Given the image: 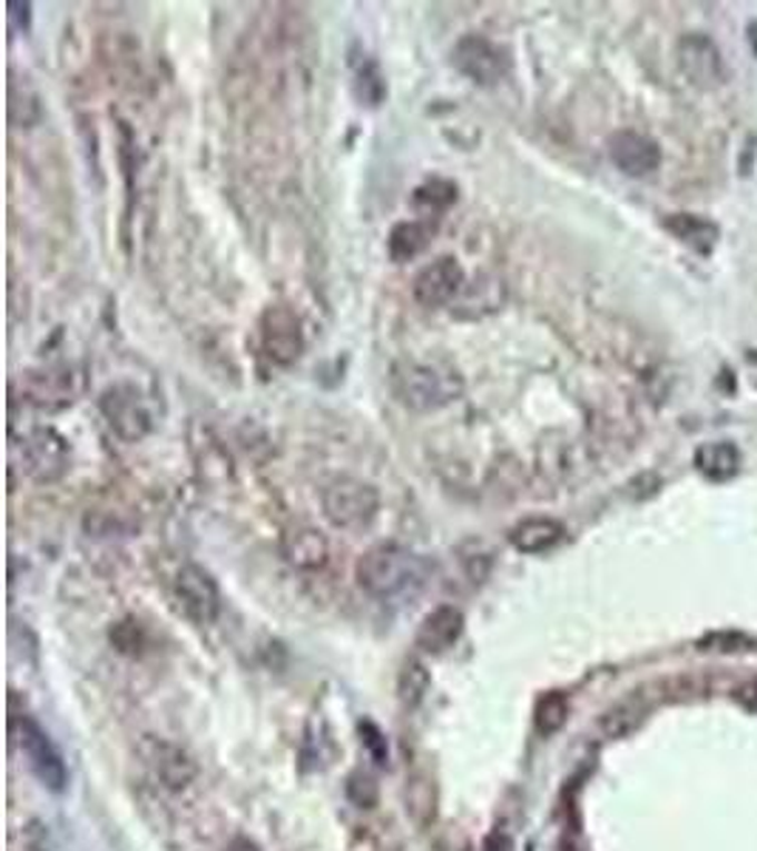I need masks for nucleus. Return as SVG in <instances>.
Returning a JSON list of instances; mask_svg holds the SVG:
<instances>
[{"instance_id":"obj_3","label":"nucleus","mask_w":757,"mask_h":851,"mask_svg":"<svg viewBox=\"0 0 757 851\" xmlns=\"http://www.w3.org/2000/svg\"><path fill=\"white\" fill-rule=\"evenodd\" d=\"M9 732H12L14 744L23 752L26 761H29V770L38 775V781L43 783L51 792H63L66 783H69V772H66V763L57 752V746L51 744V738L46 735L43 726L35 719H29L26 713L12 710L9 715Z\"/></svg>"},{"instance_id":"obj_17","label":"nucleus","mask_w":757,"mask_h":851,"mask_svg":"<svg viewBox=\"0 0 757 851\" xmlns=\"http://www.w3.org/2000/svg\"><path fill=\"white\" fill-rule=\"evenodd\" d=\"M284 556L298 571H318L330 560V545L315 528H295L284 536Z\"/></svg>"},{"instance_id":"obj_5","label":"nucleus","mask_w":757,"mask_h":851,"mask_svg":"<svg viewBox=\"0 0 757 851\" xmlns=\"http://www.w3.org/2000/svg\"><path fill=\"white\" fill-rule=\"evenodd\" d=\"M451 63L476 86H497L511 71V57L485 34H465L451 51Z\"/></svg>"},{"instance_id":"obj_30","label":"nucleus","mask_w":757,"mask_h":851,"mask_svg":"<svg viewBox=\"0 0 757 851\" xmlns=\"http://www.w3.org/2000/svg\"><path fill=\"white\" fill-rule=\"evenodd\" d=\"M482 851H513V843L505 832H491L482 843Z\"/></svg>"},{"instance_id":"obj_2","label":"nucleus","mask_w":757,"mask_h":851,"mask_svg":"<svg viewBox=\"0 0 757 851\" xmlns=\"http://www.w3.org/2000/svg\"><path fill=\"white\" fill-rule=\"evenodd\" d=\"M392 389L414 412H434L463 395V378L440 360H403L392 369Z\"/></svg>"},{"instance_id":"obj_26","label":"nucleus","mask_w":757,"mask_h":851,"mask_svg":"<svg viewBox=\"0 0 757 851\" xmlns=\"http://www.w3.org/2000/svg\"><path fill=\"white\" fill-rule=\"evenodd\" d=\"M397 690H401L403 704H409V706L417 704V701L423 699V695H426V690H429V673L423 670V664L409 662L406 667H403L401 687Z\"/></svg>"},{"instance_id":"obj_9","label":"nucleus","mask_w":757,"mask_h":851,"mask_svg":"<svg viewBox=\"0 0 757 851\" xmlns=\"http://www.w3.org/2000/svg\"><path fill=\"white\" fill-rule=\"evenodd\" d=\"M139 755H142L145 766L150 770V775L157 778L165 789L170 792H179V789L190 786L196 778V763L188 752L181 746L170 744L165 738L148 735L142 738L139 744Z\"/></svg>"},{"instance_id":"obj_7","label":"nucleus","mask_w":757,"mask_h":851,"mask_svg":"<svg viewBox=\"0 0 757 851\" xmlns=\"http://www.w3.org/2000/svg\"><path fill=\"white\" fill-rule=\"evenodd\" d=\"M69 443L55 429H35L20 448L23 472L38 483H55L63 477L69 472Z\"/></svg>"},{"instance_id":"obj_8","label":"nucleus","mask_w":757,"mask_h":851,"mask_svg":"<svg viewBox=\"0 0 757 851\" xmlns=\"http://www.w3.org/2000/svg\"><path fill=\"white\" fill-rule=\"evenodd\" d=\"M174 593L181 613H185L190 622L210 624L216 616H219V607H222L219 585H216V580L207 574L205 567L199 565L181 567L179 574H176Z\"/></svg>"},{"instance_id":"obj_31","label":"nucleus","mask_w":757,"mask_h":851,"mask_svg":"<svg viewBox=\"0 0 757 851\" xmlns=\"http://www.w3.org/2000/svg\"><path fill=\"white\" fill-rule=\"evenodd\" d=\"M225 851H262V849H258V845L253 843V840H247V838H236L230 845H227Z\"/></svg>"},{"instance_id":"obj_10","label":"nucleus","mask_w":757,"mask_h":851,"mask_svg":"<svg viewBox=\"0 0 757 851\" xmlns=\"http://www.w3.org/2000/svg\"><path fill=\"white\" fill-rule=\"evenodd\" d=\"M465 287V273L454 256H443V259L432 261L414 276L412 296L420 307H445L454 304Z\"/></svg>"},{"instance_id":"obj_22","label":"nucleus","mask_w":757,"mask_h":851,"mask_svg":"<svg viewBox=\"0 0 757 851\" xmlns=\"http://www.w3.org/2000/svg\"><path fill=\"white\" fill-rule=\"evenodd\" d=\"M568 715H570L568 695L557 693V690L544 693L542 699L537 701V706H533V724H537V730L542 732V735H557V732L568 724Z\"/></svg>"},{"instance_id":"obj_29","label":"nucleus","mask_w":757,"mask_h":851,"mask_svg":"<svg viewBox=\"0 0 757 851\" xmlns=\"http://www.w3.org/2000/svg\"><path fill=\"white\" fill-rule=\"evenodd\" d=\"M361 732H363V744L370 746L372 755L377 758V763L386 761V738L381 735V730H377L375 724H361Z\"/></svg>"},{"instance_id":"obj_23","label":"nucleus","mask_w":757,"mask_h":851,"mask_svg":"<svg viewBox=\"0 0 757 851\" xmlns=\"http://www.w3.org/2000/svg\"><path fill=\"white\" fill-rule=\"evenodd\" d=\"M641 719H645V704L632 695V699L619 701V704H613L608 713L601 715L599 730L608 738H621L636 730Z\"/></svg>"},{"instance_id":"obj_14","label":"nucleus","mask_w":757,"mask_h":851,"mask_svg":"<svg viewBox=\"0 0 757 851\" xmlns=\"http://www.w3.org/2000/svg\"><path fill=\"white\" fill-rule=\"evenodd\" d=\"M681 66L687 71L689 80L701 89H712L724 80V63L715 49V43L704 34H692L681 43Z\"/></svg>"},{"instance_id":"obj_25","label":"nucleus","mask_w":757,"mask_h":851,"mask_svg":"<svg viewBox=\"0 0 757 851\" xmlns=\"http://www.w3.org/2000/svg\"><path fill=\"white\" fill-rule=\"evenodd\" d=\"M355 89H357V97H361V102H366V106H381L383 95H386V82H383L377 63H372L370 60L366 66H361Z\"/></svg>"},{"instance_id":"obj_4","label":"nucleus","mask_w":757,"mask_h":851,"mask_svg":"<svg viewBox=\"0 0 757 851\" xmlns=\"http://www.w3.org/2000/svg\"><path fill=\"white\" fill-rule=\"evenodd\" d=\"M324 517L341 531H361L375 519L381 508V494L375 486L355 477H341L321 494Z\"/></svg>"},{"instance_id":"obj_1","label":"nucleus","mask_w":757,"mask_h":851,"mask_svg":"<svg viewBox=\"0 0 757 851\" xmlns=\"http://www.w3.org/2000/svg\"><path fill=\"white\" fill-rule=\"evenodd\" d=\"M432 574L434 565L426 556L392 543L370 548L355 565L357 585L381 602L412 600L432 582Z\"/></svg>"},{"instance_id":"obj_19","label":"nucleus","mask_w":757,"mask_h":851,"mask_svg":"<svg viewBox=\"0 0 757 851\" xmlns=\"http://www.w3.org/2000/svg\"><path fill=\"white\" fill-rule=\"evenodd\" d=\"M663 227H667L676 239H681L684 245H689L698 253H709L715 247V239H718V227H715L712 221L692 214L670 216V219L663 221Z\"/></svg>"},{"instance_id":"obj_18","label":"nucleus","mask_w":757,"mask_h":851,"mask_svg":"<svg viewBox=\"0 0 757 851\" xmlns=\"http://www.w3.org/2000/svg\"><path fill=\"white\" fill-rule=\"evenodd\" d=\"M695 466L704 477L715 479V483H724V479H733L740 468V452L733 443L718 441V443H704L698 452H695Z\"/></svg>"},{"instance_id":"obj_16","label":"nucleus","mask_w":757,"mask_h":851,"mask_svg":"<svg viewBox=\"0 0 757 851\" xmlns=\"http://www.w3.org/2000/svg\"><path fill=\"white\" fill-rule=\"evenodd\" d=\"M511 545L520 554H544V551L557 548L564 540L562 523L551 517H531L522 519L520 525H513L511 534H508Z\"/></svg>"},{"instance_id":"obj_21","label":"nucleus","mask_w":757,"mask_h":851,"mask_svg":"<svg viewBox=\"0 0 757 851\" xmlns=\"http://www.w3.org/2000/svg\"><path fill=\"white\" fill-rule=\"evenodd\" d=\"M480 304V318L482 316H489V313H494L497 307L502 304V281H497V278L491 276H480L476 281L465 284L463 293L458 296V301H454V313L458 316H463L465 307H471V304Z\"/></svg>"},{"instance_id":"obj_11","label":"nucleus","mask_w":757,"mask_h":851,"mask_svg":"<svg viewBox=\"0 0 757 851\" xmlns=\"http://www.w3.org/2000/svg\"><path fill=\"white\" fill-rule=\"evenodd\" d=\"M100 409L106 420L111 423V429L117 432L122 441L137 443L150 432V412L145 409L142 395L134 386L119 384L102 395Z\"/></svg>"},{"instance_id":"obj_13","label":"nucleus","mask_w":757,"mask_h":851,"mask_svg":"<svg viewBox=\"0 0 757 851\" xmlns=\"http://www.w3.org/2000/svg\"><path fill=\"white\" fill-rule=\"evenodd\" d=\"M463 627H465V619L458 607H451V605L434 607V611L420 622L417 647L423 650V653H432V656L445 653V650L454 647L458 639L463 636Z\"/></svg>"},{"instance_id":"obj_20","label":"nucleus","mask_w":757,"mask_h":851,"mask_svg":"<svg viewBox=\"0 0 757 851\" xmlns=\"http://www.w3.org/2000/svg\"><path fill=\"white\" fill-rule=\"evenodd\" d=\"M429 245V227L420 225V221H401V225L392 227V234H389L386 250L389 259L403 265V261H412L414 256L426 250Z\"/></svg>"},{"instance_id":"obj_12","label":"nucleus","mask_w":757,"mask_h":851,"mask_svg":"<svg viewBox=\"0 0 757 851\" xmlns=\"http://www.w3.org/2000/svg\"><path fill=\"white\" fill-rule=\"evenodd\" d=\"M610 159L627 177H647L661 165V148L639 131H616L608 142Z\"/></svg>"},{"instance_id":"obj_15","label":"nucleus","mask_w":757,"mask_h":851,"mask_svg":"<svg viewBox=\"0 0 757 851\" xmlns=\"http://www.w3.org/2000/svg\"><path fill=\"white\" fill-rule=\"evenodd\" d=\"M82 389V378L75 369H49L43 375H32L29 378V400L35 406H66L77 397Z\"/></svg>"},{"instance_id":"obj_24","label":"nucleus","mask_w":757,"mask_h":851,"mask_svg":"<svg viewBox=\"0 0 757 851\" xmlns=\"http://www.w3.org/2000/svg\"><path fill=\"white\" fill-rule=\"evenodd\" d=\"M454 202H458V185L449 179H429L414 190V205L423 214H443Z\"/></svg>"},{"instance_id":"obj_28","label":"nucleus","mask_w":757,"mask_h":851,"mask_svg":"<svg viewBox=\"0 0 757 851\" xmlns=\"http://www.w3.org/2000/svg\"><path fill=\"white\" fill-rule=\"evenodd\" d=\"M735 704L744 706L746 713H757V675H749V679L738 681L733 690Z\"/></svg>"},{"instance_id":"obj_27","label":"nucleus","mask_w":757,"mask_h":851,"mask_svg":"<svg viewBox=\"0 0 757 851\" xmlns=\"http://www.w3.org/2000/svg\"><path fill=\"white\" fill-rule=\"evenodd\" d=\"M755 642L744 633H709L701 642V650H712V653H740V650H751Z\"/></svg>"},{"instance_id":"obj_6","label":"nucleus","mask_w":757,"mask_h":851,"mask_svg":"<svg viewBox=\"0 0 757 851\" xmlns=\"http://www.w3.org/2000/svg\"><path fill=\"white\" fill-rule=\"evenodd\" d=\"M258 335H262V353L269 364L293 366L304 353V329L298 316L282 304L264 309Z\"/></svg>"}]
</instances>
